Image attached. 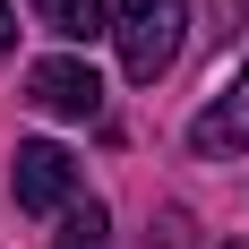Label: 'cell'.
Listing matches in <instances>:
<instances>
[{
	"instance_id": "cell-1",
	"label": "cell",
	"mask_w": 249,
	"mask_h": 249,
	"mask_svg": "<svg viewBox=\"0 0 249 249\" xmlns=\"http://www.w3.org/2000/svg\"><path fill=\"white\" fill-rule=\"evenodd\" d=\"M180 35H189V0H112V43L138 86H155L180 60Z\"/></svg>"
},
{
	"instance_id": "cell-2",
	"label": "cell",
	"mask_w": 249,
	"mask_h": 249,
	"mask_svg": "<svg viewBox=\"0 0 249 249\" xmlns=\"http://www.w3.org/2000/svg\"><path fill=\"white\" fill-rule=\"evenodd\" d=\"M9 189H18L26 215H60V206H77V163L69 146H52V138H26L18 163H9Z\"/></svg>"
},
{
	"instance_id": "cell-7",
	"label": "cell",
	"mask_w": 249,
	"mask_h": 249,
	"mask_svg": "<svg viewBox=\"0 0 249 249\" xmlns=\"http://www.w3.org/2000/svg\"><path fill=\"white\" fill-rule=\"evenodd\" d=\"M146 249H198V224H189V206H163L146 232Z\"/></svg>"
},
{
	"instance_id": "cell-4",
	"label": "cell",
	"mask_w": 249,
	"mask_h": 249,
	"mask_svg": "<svg viewBox=\"0 0 249 249\" xmlns=\"http://www.w3.org/2000/svg\"><path fill=\"white\" fill-rule=\"evenodd\" d=\"M189 146L198 155H249V60H241V77H232L224 95L189 121Z\"/></svg>"
},
{
	"instance_id": "cell-5",
	"label": "cell",
	"mask_w": 249,
	"mask_h": 249,
	"mask_svg": "<svg viewBox=\"0 0 249 249\" xmlns=\"http://www.w3.org/2000/svg\"><path fill=\"white\" fill-rule=\"evenodd\" d=\"M43 26L69 43H95V35H112V0H43Z\"/></svg>"
},
{
	"instance_id": "cell-6",
	"label": "cell",
	"mask_w": 249,
	"mask_h": 249,
	"mask_svg": "<svg viewBox=\"0 0 249 249\" xmlns=\"http://www.w3.org/2000/svg\"><path fill=\"white\" fill-rule=\"evenodd\" d=\"M60 249H112V215H103L95 198H77L69 224H60Z\"/></svg>"
},
{
	"instance_id": "cell-3",
	"label": "cell",
	"mask_w": 249,
	"mask_h": 249,
	"mask_svg": "<svg viewBox=\"0 0 249 249\" xmlns=\"http://www.w3.org/2000/svg\"><path fill=\"white\" fill-rule=\"evenodd\" d=\"M26 95L43 103L52 121H95L103 112V77L86 69V60H35V69H26Z\"/></svg>"
},
{
	"instance_id": "cell-8",
	"label": "cell",
	"mask_w": 249,
	"mask_h": 249,
	"mask_svg": "<svg viewBox=\"0 0 249 249\" xmlns=\"http://www.w3.org/2000/svg\"><path fill=\"white\" fill-rule=\"evenodd\" d=\"M9 43H18V18H9V0H0V52H9Z\"/></svg>"
}]
</instances>
